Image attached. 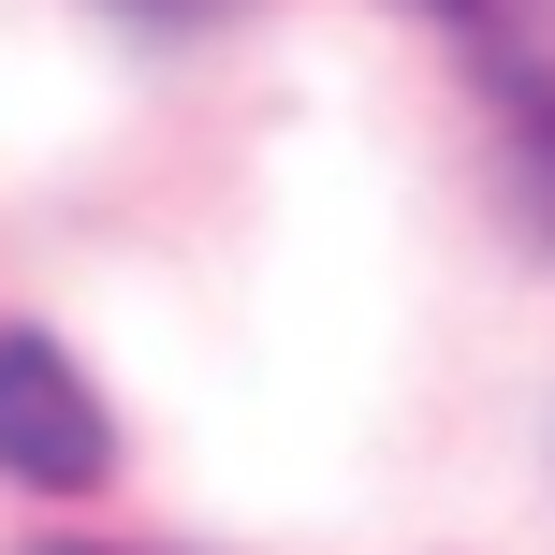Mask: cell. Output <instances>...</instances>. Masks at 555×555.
Here are the masks:
<instances>
[{
    "label": "cell",
    "mask_w": 555,
    "mask_h": 555,
    "mask_svg": "<svg viewBox=\"0 0 555 555\" xmlns=\"http://www.w3.org/2000/svg\"><path fill=\"white\" fill-rule=\"evenodd\" d=\"M117 15H146V29H205V15H234V0H117Z\"/></svg>",
    "instance_id": "cell-3"
},
{
    "label": "cell",
    "mask_w": 555,
    "mask_h": 555,
    "mask_svg": "<svg viewBox=\"0 0 555 555\" xmlns=\"http://www.w3.org/2000/svg\"><path fill=\"white\" fill-rule=\"evenodd\" d=\"M0 468L29 482V498H88V482L117 468V424L103 395H88V365L59 351V336H0Z\"/></svg>",
    "instance_id": "cell-1"
},
{
    "label": "cell",
    "mask_w": 555,
    "mask_h": 555,
    "mask_svg": "<svg viewBox=\"0 0 555 555\" xmlns=\"http://www.w3.org/2000/svg\"><path fill=\"white\" fill-rule=\"evenodd\" d=\"M453 29H468V74H482V103H498L512 162H527V191L555 220V0H453Z\"/></svg>",
    "instance_id": "cell-2"
},
{
    "label": "cell",
    "mask_w": 555,
    "mask_h": 555,
    "mask_svg": "<svg viewBox=\"0 0 555 555\" xmlns=\"http://www.w3.org/2000/svg\"><path fill=\"white\" fill-rule=\"evenodd\" d=\"M44 555H146V541H44Z\"/></svg>",
    "instance_id": "cell-4"
},
{
    "label": "cell",
    "mask_w": 555,
    "mask_h": 555,
    "mask_svg": "<svg viewBox=\"0 0 555 555\" xmlns=\"http://www.w3.org/2000/svg\"><path fill=\"white\" fill-rule=\"evenodd\" d=\"M424 15H453V0H424Z\"/></svg>",
    "instance_id": "cell-5"
}]
</instances>
